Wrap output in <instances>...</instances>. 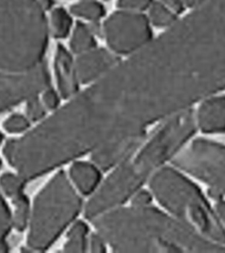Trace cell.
I'll return each mask as SVG.
<instances>
[{
    "instance_id": "obj_1",
    "label": "cell",
    "mask_w": 225,
    "mask_h": 253,
    "mask_svg": "<svg viewBox=\"0 0 225 253\" xmlns=\"http://www.w3.org/2000/svg\"><path fill=\"white\" fill-rule=\"evenodd\" d=\"M188 108L225 89V0H206L165 32Z\"/></svg>"
},
{
    "instance_id": "obj_2",
    "label": "cell",
    "mask_w": 225,
    "mask_h": 253,
    "mask_svg": "<svg viewBox=\"0 0 225 253\" xmlns=\"http://www.w3.org/2000/svg\"><path fill=\"white\" fill-rule=\"evenodd\" d=\"M94 220L98 234L116 252L225 253V247L148 205L114 208Z\"/></svg>"
},
{
    "instance_id": "obj_3",
    "label": "cell",
    "mask_w": 225,
    "mask_h": 253,
    "mask_svg": "<svg viewBox=\"0 0 225 253\" xmlns=\"http://www.w3.org/2000/svg\"><path fill=\"white\" fill-rule=\"evenodd\" d=\"M195 130L194 114L187 109L170 117L149 141L120 164L94 194L85 210L94 219L134 195L160 166L175 156Z\"/></svg>"
},
{
    "instance_id": "obj_4",
    "label": "cell",
    "mask_w": 225,
    "mask_h": 253,
    "mask_svg": "<svg viewBox=\"0 0 225 253\" xmlns=\"http://www.w3.org/2000/svg\"><path fill=\"white\" fill-rule=\"evenodd\" d=\"M47 42L38 0H0V71L24 73L41 64Z\"/></svg>"
},
{
    "instance_id": "obj_5",
    "label": "cell",
    "mask_w": 225,
    "mask_h": 253,
    "mask_svg": "<svg viewBox=\"0 0 225 253\" xmlns=\"http://www.w3.org/2000/svg\"><path fill=\"white\" fill-rule=\"evenodd\" d=\"M156 199L199 234L225 247V230L198 188L170 168L159 169L150 180Z\"/></svg>"
},
{
    "instance_id": "obj_6",
    "label": "cell",
    "mask_w": 225,
    "mask_h": 253,
    "mask_svg": "<svg viewBox=\"0 0 225 253\" xmlns=\"http://www.w3.org/2000/svg\"><path fill=\"white\" fill-rule=\"evenodd\" d=\"M80 197L67 176L59 172L37 196L28 245L36 251L48 248L78 214Z\"/></svg>"
},
{
    "instance_id": "obj_7",
    "label": "cell",
    "mask_w": 225,
    "mask_h": 253,
    "mask_svg": "<svg viewBox=\"0 0 225 253\" xmlns=\"http://www.w3.org/2000/svg\"><path fill=\"white\" fill-rule=\"evenodd\" d=\"M177 167L225 194V146L205 139L195 140L173 160Z\"/></svg>"
},
{
    "instance_id": "obj_8",
    "label": "cell",
    "mask_w": 225,
    "mask_h": 253,
    "mask_svg": "<svg viewBox=\"0 0 225 253\" xmlns=\"http://www.w3.org/2000/svg\"><path fill=\"white\" fill-rule=\"evenodd\" d=\"M104 31L111 48L122 54L142 48L152 35L148 18L128 10L112 14L105 23Z\"/></svg>"
},
{
    "instance_id": "obj_9",
    "label": "cell",
    "mask_w": 225,
    "mask_h": 253,
    "mask_svg": "<svg viewBox=\"0 0 225 253\" xmlns=\"http://www.w3.org/2000/svg\"><path fill=\"white\" fill-rule=\"evenodd\" d=\"M49 84L48 71L42 64L24 73L0 71V113L37 98Z\"/></svg>"
},
{
    "instance_id": "obj_10",
    "label": "cell",
    "mask_w": 225,
    "mask_h": 253,
    "mask_svg": "<svg viewBox=\"0 0 225 253\" xmlns=\"http://www.w3.org/2000/svg\"><path fill=\"white\" fill-rule=\"evenodd\" d=\"M144 133L131 134L112 140L92 153V160L99 168L109 169L123 163L141 146Z\"/></svg>"
},
{
    "instance_id": "obj_11",
    "label": "cell",
    "mask_w": 225,
    "mask_h": 253,
    "mask_svg": "<svg viewBox=\"0 0 225 253\" xmlns=\"http://www.w3.org/2000/svg\"><path fill=\"white\" fill-rule=\"evenodd\" d=\"M116 62L117 58L105 49L89 50L76 61L77 77L82 83L90 82L104 75Z\"/></svg>"
},
{
    "instance_id": "obj_12",
    "label": "cell",
    "mask_w": 225,
    "mask_h": 253,
    "mask_svg": "<svg viewBox=\"0 0 225 253\" xmlns=\"http://www.w3.org/2000/svg\"><path fill=\"white\" fill-rule=\"evenodd\" d=\"M201 129L207 133L225 131V96L209 97L201 105L197 114Z\"/></svg>"
},
{
    "instance_id": "obj_13",
    "label": "cell",
    "mask_w": 225,
    "mask_h": 253,
    "mask_svg": "<svg viewBox=\"0 0 225 253\" xmlns=\"http://www.w3.org/2000/svg\"><path fill=\"white\" fill-rule=\"evenodd\" d=\"M55 73L59 91L63 98H68L78 89V77L72 57L64 47L59 45L55 55Z\"/></svg>"
},
{
    "instance_id": "obj_14",
    "label": "cell",
    "mask_w": 225,
    "mask_h": 253,
    "mask_svg": "<svg viewBox=\"0 0 225 253\" xmlns=\"http://www.w3.org/2000/svg\"><path fill=\"white\" fill-rule=\"evenodd\" d=\"M71 178L76 187L84 194L94 191L100 181V173L92 164L76 162L71 166Z\"/></svg>"
},
{
    "instance_id": "obj_15",
    "label": "cell",
    "mask_w": 225,
    "mask_h": 253,
    "mask_svg": "<svg viewBox=\"0 0 225 253\" xmlns=\"http://www.w3.org/2000/svg\"><path fill=\"white\" fill-rule=\"evenodd\" d=\"M88 227L83 222H77L69 231L65 251L66 252H83L88 244Z\"/></svg>"
},
{
    "instance_id": "obj_16",
    "label": "cell",
    "mask_w": 225,
    "mask_h": 253,
    "mask_svg": "<svg viewBox=\"0 0 225 253\" xmlns=\"http://www.w3.org/2000/svg\"><path fill=\"white\" fill-rule=\"evenodd\" d=\"M96 44L91 30L84 23H78L75 28L71 45L75 52L85 53Z\"/></svg>"
},
{
    "instance_id": "obj_17",
    "label": "cell",
    "mask_w": 225,
    "mask_h": 253,
    "mask_svg": "<svg viewBox=\"0 0 225 253\" xmlns=\"http://www.w3.org/2000/svg\"><path fill=\"white\" fill-rule=\"evenodd\" d=\"M73 15L84 19L97 21L105 15L104 6L95 0H82L71 7Z\"/></svg>"
},
{
    "instance_id": "obj_18",
    "label": "cell",
    "mask_w": 225,
    "mask_h": 253,
    "mask_svg": "<svg viewBox=\"0 0 225 253\" xmlns=\"http://www.w3.org/2000/svg\"><path fill=\"white\" fill-rule=\"evenodd\" d=\"M150 17L152 23L160 27L173 25L177 21L175 13L161 1L152 2L150 6Z\"/></svg>"
},
{
    "instance_id": "obj_19",
    "label": "cell",
    "mask_w": 225,
    "mask_h": 253,
    "mask_svg": "<svg viewBox=\"0 0 225 253\" xmlns=\"http://www.w3.org/2000/svg\"><path fill=\"white\" fill-rule=\"evenodd\" d=\"M51 27L57 38L67 37L70 31L72 20L68 13L63 8L55 9L51 15Z\"/></svg>"
},
{
    "instance_id": "obj_20",
    "label": "cell",
    "mask_w": 225,
    "mask_h": 253,
    "mask_svg": "<svg viewBox=\"0 0 225 253\" xmlns=\"http://www.w3.org/2000/svg\"><path fill=\"white\" fill-rule=\"evenodd\" d=\"M15 205V213L12 219L14 226L19 231H23L27 226L29 217V204L25 196L21 195L13 199Z\"/></svg>"
},
{
    "instance_id": "obj_21",
    "label": "cell",
    "mask_w": 225,
    "mask_h": 253,
    "mask_svg": "<svg viewBox=\"0 0 225 253\" xmlns=\"http://www.w3.org/2000/svg\"><path fill=\"white\" fill-rule=\"evenodd\" d=\"M25 180L20 176L5 173L0 177V185L4 193L12 199L23 195Z\"/></svg>"
},
{
    "instance_id": "obj_22",
    "label": "cell",
    "mask_w": 225,
    "mask_h": 253,
    "mask_svg": "<svg viewBox=\"0 0 225 253\" xmlns=\"http://www.w3.org/2000/svg\"><path fill=\"white\" fill-rule=\"evenodd\" d=\"M12 218L7 206L0 195V241L9 233L12 224Z\"/></svg>"
},
{
    "instance_id": "obj_23",
    "label": "cell",
    "mask_w": 225,
    "mask_h": 253,
    "mask_svg": "<svg viewBox=\"0 0 225 253\" xmlns=\"http://www.w3.org/2000/svg\"><path fill=\"white\" fill-rule=\"evenodd\" d=\"M29 126L27 119L21 115H13L4 124V128L9 132H20L27 129Z\"/></svg>"
},
{
    "instance_id": "obj_24",
    "label": "cell",
    "mask_w": 225,
    "mask_h": 253,
    "mask_svg": "<svg viewBox=\"0 0 225 253\" xmlns=\"http://www.w3.org/2000/svg\"><path fill=\"white\" fill-rule=\"evenodd\" d=\"M152 0H118V7L128 11H139L150 7Z\"/></svg>"
},
{
    "instance_id": "obj_25",
    "label": "cell",
    "mask_w": 225,
    "mask_h": 253,
    "mask_svg": "<svg viewBox=\"0 0 225 253\" xmlns=\"http://www.w3.org/2000/svg\"><path fill=\"white\" fill-rule=\"evenodd\" d=\"M28 118L33 121H37L42 118L45 114L44 108L38 100L37 98L29 101L27 107Z\"/></svg>"
},
{
    "instance_id": "obj_26",
    "label": "cell",
    "mask_w": 225,
    "mask_h": 253,
    "mask_svg": "<svg viewBox=\"0 0 225 253\" xmlns=\"http://www.w3.org/2000/svg\"><path fill=\"white\" fill-rule=\"evenodd\" d=\"M43 102L46 108L54 109L59 104L58 96L53 90H47L43 94Z\"/></svg>"
},
{
    "instance_id": "obj_27",
    "label": "cell",
    "mask_w": 225,
    "mask_h": 253,
    "mask_svg": "<svg viewBox=\"0 0 225 253\" xmlns=\"http://www.w3.org/2000/svg\"><path fill=\"white\" fill-rule=\"evenodd\" d=\"M91 251L93 252H104L105 251V241L100 235H94L88 241Z\"/></svg>"
},
{
    "instance_id": "obj_28",
    "label": "cell",
    "mask_w": 225,
    "mask_h": 253,
    "mask_svg": "<svg viewBox=\"0 0 225 253\" xmlns=\"http://www.w3.org/2000/svg\"><path fill=\"white\" fill-rule=\"evenodd\" d=\"M162 3L167 6L169 9L173 10L175 13H180L183 11L185 3L183 0H161Z\"/></svg>"
},
{
    "instance_id": "obj_29",
    "label": "cell",
    "mask_w": 225,
    "mask_h": 253,
    "mask_svg": "<svg viewBox=\"0 0 225 253\" xmlns=\"http://www.w3.org/2000/svg\"><path fill=\"white\" fill-rule=\"evenodd\" d=\"M151 201V196L146 191H141L136 194L134 197V205L144 206L148 205Z\"/></svg>"
},
{
    "instance_id": "obj_30",
    "label": "cell",
    "mask_w": 225,
    "mask_h": 253,
    "mask_svg": "<svg viewBox=\"0 0 225 253\" xmlns=\"http://www.w3.org/2000/svg\"><path fill=\"white\" fill-rule=\"evenodd\" d=\"M217 213L225 224V202L220 201L216 205Z\"/></svg>"
},
{
    "instance_id": "obj_31",
    "label": "cell",
    "mask_w": 225,
    "mask_h": 253,
    "mask_svg": "<svg viewBox=\"0 0 225 253\" xmlns=\"http://www.w3.org/2000/svg\"><path fill=\"white\" fill-rule=\"evenodd\" d=\"M206 0H183L184 3L189 7L196 8L204 3Z\"/></svg>"
},
{
    "instance_id": "obj_32",
    "label": "cell",
    "mask_w": 225,
    "mask_h": 253,
    "mask_svg": "<svg viewBox=\"0 0 225 253\" xmlns=\"http://www.w3.org/2000/svg\"><path fill=\"white\" fill-rule=\"evenodd\" d=\"M40 3L43 8H49L52 5V0H41Z\"/></svg>"
},
{
    "instance_id": "obj_33",
    "label": "cell",
    "mask_w": 225,
    "mask_h": 253,
    "mask_svg": "<svg viewBox=\"0 0 225 253\" xmlns=\"http://www.w3.org/2000/svg\"><path fill=\"white\" fill-rule=\"evenodd\" d=\"M7 247L5 244H4L3 241H0V252H5L7 251Z\"/></svg>"
},
{
    "instance_id": "obj_34",
    "label": "cell",
    "mask_w": 225,
    "mask_h": 253,
    "mask_svg": "<svg viewBox=\"0 0 225 253\" xmlns=\"http://www.w3.org/2000/svg\"><path fill=\"white\" fill-rule=\"evenodd\" d=\"M2 140H3V136H2V134L0 133V144H1Z\"/></svg>"
},
{
    "instance_id": "obj_35",
    "label": "cell",
    "mask_w": 225,
    "mask_h": 253,
    "mask_svg": "<svg viewBox=\"0 0 225 253\" xmlns=\"http://www.w3.org/2000/svg\"><path fill=\"white\" fill-rule=\"evenodd\" d=\"M0 165H1V162H0Z\"/></svg>"
}]
</instances>
